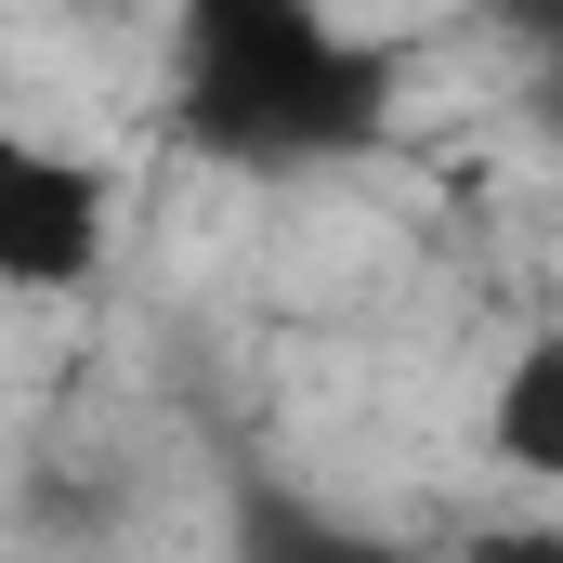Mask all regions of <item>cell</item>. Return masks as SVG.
Here are the masks:
<instances>
[{"label":"cell","mask_w":563,"mask_h":563,"mask_svg":"<svg viewBox=\"0 0 563 563\" xmlns=\"http://www.w3.org/2000/svg\"><path fill=\"white\" fill-rule=\"evenodd\" d=\"M367 92H380L367 53L314 13H276V0L197 13V40H184V132L223 144V157H263V170L276 157H341L380 119Z\"/></svg>","instance_id":"cell-1"},{"label":"cell","mask_w":563,"mask_h":563,"mask_svg":"<svg viewBox=\"0 0 563 563\" xmlns=\"http://www.w3.org/2000/svg\"><path fill=\"white\" fill-rule=\"evenodd\" d=\"M106 250V184L40 132H0V288H66Z\"/></svg>","instance_id":"cell-2"},{"label":"cell","mask_w":563,"mask_h":563,"mask_svg":"<svg viewBox=\"0 0 563 563\" xmlns=\"http://www.w3.org/2000/svg\"><path fill=\"white\" fill-rule=\"evenodd\" d=\"M498 459L563 485V341H525L511 354V380H498Z\"/></svg>","instance_id":"cell-3"},{"label":"cell","mask_w":563,"mask_h":563,"mask_svg":"<svg viewBox=\"0 0 563 563\" xmlns=\"http://www.w3.org/2000/svg\"><path fill=\"white\" fill-rule=\"evenodd\" d=\"M250 563H394V551L354 538V525H314V511H263L250 525Z\"/></svg>","instance_id":"cell-4"},{"label":"cell","mask_w":563,"mask_h":563,"mask_svg":"<svg viewBox=\"0 0 563 563\" xmlns=\"http://www.w3.org/2000/svg\"><path fill=\"white\" fill-rule=\"evenodd\" d=\"M459 563H563V525H485L459 538Z\"/></svg>","instance_id":"cell-5"},{"label":"cell","mask_w":563,"mask_h":563,"mask_svg":"<svg viewBox=\"0 0 563 563\" xmlns=\"http://www.w3.org/2000/svg\"><path fill=\"white\" fill-rule=\"evenodd\" d=\"M538 119L563 132V26H538Z\"/></svg>","instance_id":"cell-6"}]
</instances>
